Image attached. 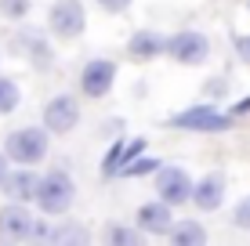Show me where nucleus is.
<instances>
[{"label": "nucleus", "instance_id": "obj_1", "mask_svg": "<svg viewBox=\"0 0 250 246\" xmlns=\"http://www.w3.org/2000/svg\"><path fill=\"white\" fill-rule=\"evenodd\" d=\"M232 120H236L232 113H221L218 105L200 101V105H188L182 113H174L167 120V127H174V131H192V134H221V131L232 127Z\"/></svg>", "mask_w": 250, "mask_h": 246}, {"label": "nucleus", "instance_id": "obj_2", "mask_svg": "<svg viewBox=\"0 0 250 246\" xmlns=\"http://www.w3.org/2000/svg\"><path fill=\"white\" fill-rule=\"evenodd\" d=\"M73 199H76V185H73V177H69L65 170H47L37 181V199L33 203H37L47 217L65 214V210L73 207Z\"/></svg>", "mask_w": 250, "mask_h": 246}, {"label": "nucleus", "instance_id": "obj_3", "mask_svg": "<svg viewBox=\"0 0 250 246\" xmlns=\"http://www.w3.org/2000/svg\"><path fill=\"white\" fill-rule=\"evenodd\" d=\"M47 156V131L44 127H22V131L7 134V159L19 167H33Z\"/></svg>", "mask_w": 250, "mask_h": 246}, {"label": "nucleus", "instance_id": "obj_4", "mask_svg": "<svg viewBox=\"0 0 250 246\" xmlns=\"http://www.w3.org/2000/svg\"><path fill=\"white\" fill-rule=\"evenodd\" d=\"M47 29L58 40H76L87 29V11H83L80 0H55L47 11Z\"/></svg>", "mask_w": 250, "mask_h": 246}, {"label": "nucleus", "instance_id": "obj_5", "mask_svg": "<svg viewBox=\"0 0 250 246\" xmlns=\"http://www.w3.org/2000/svg\"><path fill=\"white\" fill-rule=\"evenodd\" d=\"M163 55L174 58L178 65H203L207 58H210V40H207L203 33H196V29H182V33H174V37H167Z\"/></svg>", "mask_w": 250, "mask_h": 246}, {"label": "nucleus", "instance_id": "obj_6", "mask_svg": "<svg viewBox=\"0 0 250 246\" xmlns=\"http://www.w3.org/2000/svg\"><path fill=\"white\" fill-rule=\"evenodd\" d=\"M156 196L170 207H185L192 199V177H188L182 167H163L156 170Z\"/></svg>", "mask_w": 250, "mask_h": 246}, {"label": "nucleus", "instance_id": "obj_7", "mask_svg": "<svg viewBox=\"0 0 250 246\" xmlns=\"http://www.w3.org/2000/svg\"><path fill=\"white\" fill-rule=\"evenodd\" d=\"M80 123V101L73 95H55L44 105V131L47 134H69Z\"/></svg>", "mask_w": 250, "mask_h": 246}, {"label": "nucleus", "instance_id": "obj_8", "mask_svg": "<svg viewBox=\"0 0 250 246\" xmlns=\"http://www.w3.org/2000/svg\"><path fill=\"white\" fill-rule=\"evenodd\" d=\"M113 83H116V62H109V58H91L80 69L83 98H105L113 91Z\"/></svg>", "mask_w": 250, "mask_h": 246}, {"label": "nucleus", "instance_id": "obj_9", "mask_svg": "<svg viewBox=\"0 0 250 246\" xmlns=\"http://www.w3.org/2000/svg\"><path fill=\"white\" fill-rule=\"evenodd\" d=\"M33 225H37V217L22 203H11V207L0 210V239H7V243L33 239Z\"/></svg>", "mask_w": 250, "mask_h": 246}, {"label": "nucleus", "instance_id": "obj_10", "mask_svg": "<svg viewBox=\"0 0 250 246\" xmlns=\"http://www.w3.org/2000/svg\"><path fill=\"white\" fill-rule=\"evenodd\" d=\"M142 152H145V138H116L113 149L102 159V177H120V170H124L134 156H142Z\"/></svg>", "mask_w": 250, "mask_h": 246}, {"label": "nucleus", "instance_id": "obj_11", "mask_svg": "<svg viewBox=\"0 0 250 246\" xmlns=\"http://www.w3.org/2000/svg\"><path fill=\"white\" fill-rule=\"evenodd\" d=\"M188 203H196V210H218L221 203H225V177L221 174H207V177H200V181L192 185V199Z\"/></svg>", "mask_w": 250, "mask_h": 246}, {"label": "nucleus", "instance_id": "obj_12", "mask_svg": "<svg viewBox=\"0 0 250 246\" xmlns=\"http://www.w3.org/2000/svg\"><path fill=\"white\" fill-rule=\"evenodd\" d=\"M170 210H174V207H170V203H163V199L145 203V207L138 210V228H142V232H149V235H167L170 225H174Z\"/></svg>", "mask_w": 250, "mask_h": 246}, {"label": "nucleus", "instance_id": "obj_13", "mask_svg": "<svg viewBox=\"0 0 250 246\" xmlns=\"http://www.w3.org/2000/svg\"><path fill=\"white\" fill-rule=\"evenodd\" d=\"M163 47H167V40L160 37V33L152 29H138L131 40H127V55L134 58V62H152V58L163 55Z\"/></svg>", "mask_w": 250, "mask_h": 246}, {"label": "nucleus", "instance_id": "obj_14", "mask_svg": "<svg viewBox=\"0 0 250 246\" xmlns=\"http://www.w3.org/2000/svg\"><path fill=\"white\" fill-rule=\"evenodd\" d=\"M37 181L40 177L33 174L29 167H22V170L4 177V189H7V196H11L15 203H29V199H37Z\"/></svg>", "mask_w": 250, "mask_h": 246}, {"label": "nucleus", "instance_id": "obj_15", "mask_svg": "<svg viewBox=\"0 0 250 246\" xmlns=\"http://www.w3.org/2000/svg\"><path fill=\"white\" fill-rule=\"evenodd\" d=\"M167 235H170L178 246H200V243H207V228L196 225V221H174Z\"/></svg>", "mask_w": 250, "mask_h": 246}, {"label": "nucleus", "instance_id": "obj_16", "mask_svg": "<svg viewBox=\"0 0 250 246\" xmlns=\"http://www.w3.org/2000/svg\"><path fill=\"white\" fill-rule=\"evenodd\" d=\"M102 239L113 246H138L142 243V228H127V225H105Z\"/></svg>", "mask_w": 250, "mask_h": 246}, {"label": "nucleus", "instance_id": "obj_17", "mask_svg": "<svg viewBox=\"0 0 250 246\" xmlns=\"http://www.w3.org/2000/svg\"><path fill=\"white\" fill-rule=\"evenodd\" d=\"M87 228L83 225H51V239L47 243H87Z\"/></svg>", "mask_w": 250, "mask_h": 246}, {"label": "nucleus", "instance_id": "obj_18", "mask_svg": "<svg viewBox=\"0 0 250 246\" xmlns=\"http://www.w3.org/2000/svg\"><path fill=\"white\" fill-rule=\"evenodd\" d=\"M156 170H160V159H156V156H145V152H142V156H134L131 163L120 170V177H145V174H156Z\"/></svg>", "mask_w": 250, "mask_h": 246}, {"label": "nucleus", "instance_id": "obj_19", "mask_svg": "<svg viewBox=\"0 0 250 246\" xmlns=\"http://www.w3.org/2000/svg\"><path fill=\"white\" fill-rule=\"evenodd\" d=\"M19 83L15 80H7V76H0V116H7V113H15L19 109Z\"/></svg>", "mask_w": 250, "mask_h": 246}, {"label": "nucleus", "instance_id": "obj_20", "mask_svg": "<svg viewBox=\"0 0 250 246\" xmlns=\"http://www.w3.org/2000/svg\"><path fill=\"white\" fill-rule=\"evenodd\" d=\"M29 7H33V0H0V15H7V19H25L29 15Z\"/></svg>", "mask_w": 250, "mask_h": 246}, {"label": "nucleus", "instance_id": "obj_21", "mask_svg": "<svg viewBox=\"0 0 250 246\" xmlns=\"http://www.w3.org/2000/svg\"><path fill=\"white\" fill-rule=\"evenodd\" d=\"M29 58H33L37 65H47V62H51V51H47V44H44L40 37H29Z\"/></svg>", "mask_w": 250, "mask_h": 246}, {"label": "nucleus", "instance_id": "obj_22", "mask_svg": "<svg viewBox=\"0 0 250 246\" xmlns=\"http://www.w3.org/2000/svg\"><path fill=\"white\" fill-rule=\"evenodd\" d=\"M98 7H102V11H109V15H120V11L131 7V0H98Z\"/></svg>", "mask_w": 250, "mask_h": 246}, {"label": "nucleus", "instance_id": "obj_23", "mask_svg": "<svg viewBox=\"0 0 250 246\" xmlns=\"http://www.w3.org/2000/svg\"><path fill=\"white\" fill-rule=\"evenodd\" d=\"M236 228H250V199H243L236 207Z\"/></svg>", "mask_w": 250, "mask_h": 246}, {"label": "nucleus", "instance_id": "obj_24", "mask_svg": "<svg viewBox=\"0 0 250 246\" xmlns=\"http://www.w3.org/2000/svg\"><path fill=\"white\" fill-rule=\"evenodd\" d=\"M236 51L243 62H250V37H236Z\"/></svg>", "mask_w": 250, "mask_h": 246}, {"label": "nucleus", "instance_id": "obj_25", "mask_svg": "<svg viewBox=\"0 0 250 246\" xmlns=\"http://www.w3.org/2000/svg\"><path fill=\"white\" fill-rule=\"evenodd\" d=\"M247 113H250V95H247V98H239L236 105H232V116H247Z\"/></svg>", "mask_w": 250, "mask_h": 246}, {"label": "nucleus", "instance_id": "obj_26", "mask_svg": "<svg viewBox=\"0 0 250 246\" xmlns=\"http://www.w3.org/2000/svg\"><path fill=\"white\" fill-rule=\"evenodd\" d=\"M4 177H7V156H0V185H4Z\"/></svg>", "mask_w": 250, "mask_h": 246}]
</instances>
